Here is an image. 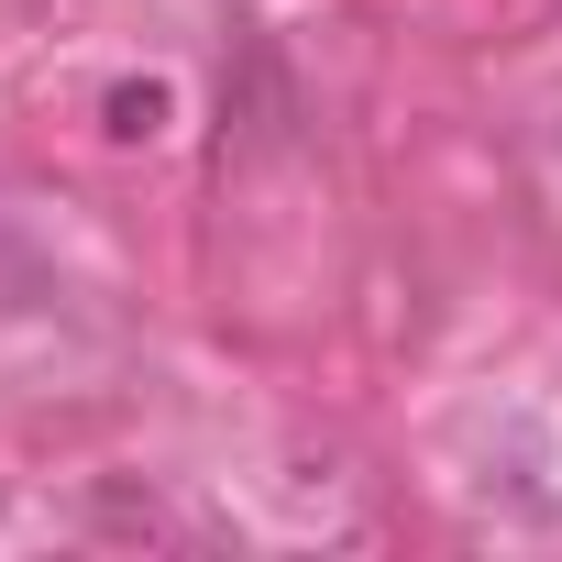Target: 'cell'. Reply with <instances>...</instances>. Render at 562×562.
I'll use <instances>...</instances> for the list:
<instances>
[{
	"label": "cell",
	"mask_w": 562,
	"mask_h": 562,
	"mask_svg": "<svg viewBox=\"0 0 562 562\" xmlns=\"http://www.w3.org/2000/svg\"><path fill=\"white\" fill-rule=\"evenodd\" d=\"M166 122H177V89H166V78H122V89L100 100V133H111V144H155Z\"/></svg>",
	"instance_id": "6da1fadb"
}]
</instances>
